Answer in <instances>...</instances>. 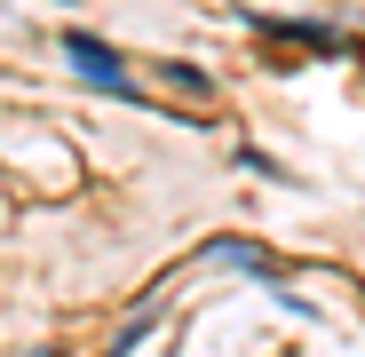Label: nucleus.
<instances>
[{"label": "nucleus", "mask_w": 365, "mask_h": 357, "mask_svg": "<svg viewBox=\"0 0 365 357\" xmlns=\"http://www.w3.org/2000/svg\"><path fill=\"white\" fill-rule=\"evenodd\" d=\"M64 56H72V72H80L88 88H103L111 103H151V95H143L135 80H128V64H119V56H111V48H96L88 32H64Z\"/></svg>", "instance_id": "f257e3e1"}]
</instances>
